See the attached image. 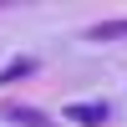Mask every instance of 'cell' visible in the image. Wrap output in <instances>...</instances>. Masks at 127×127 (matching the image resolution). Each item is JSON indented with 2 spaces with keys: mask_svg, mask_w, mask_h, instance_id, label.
I'll return each instance as SVG.
<instances>
[{
  "mask_svg": "<svg viewBox=\"0 0 127 127\" xmlns=\"http://www.w3.org/2000/svg\"><path fill=\"white\" fill-rule=\"evenodd\" d=\"M0 117L15 122V127H51V117H46L41 107H20V102H5V107H0Z\"/></svg>",
  "mask_w": 127,
  "mask_h": 127,
  "instance_id": "1",
  "label": "cell"
},
{
  "mask_svg": "<svg viewBox=\"0 0 127 127\" xmlns=\"http://www.w3.org/2000/svg\"><path fill=\"white\" fill-rule=\"evenodd\" d=\"M66 117L81 122V127H97V122H107V102H81V107H66Z\"/></svg>",
  "mask_w": 127,
  "mask_h": 127,
  "instance_id": "2",
  "label": "cell"
},
{
  "mask_svg": "<svg viewBox=\"0 0 127 127\" xmlns=\"http://www.w3.org/2000/svg\"><path fill=\"white\" fill-rule=\"evenodd\" d=\"M26 76H36V56H15L5 71H0V87H10V81H26Z\"/></svg>",
  "mask_w": 127,
  "mask_h": 127,
  "instance_id": "3",
  "label": "cell"
},
{
  "mask_svg": "<svg viewBox=\"0 0 127 127\" xmlns=\"http://www.w3.org/2000/svg\"><path fill=\"white\" fill-rule=\"evenodd\" d=\"M122 36H127V20H102L87 31V41H122Z\"/></svg>",
  "mask_w": 127,
  "mask_h": 127,
  "instance_id": "4",
  "label": "cell"
}]
</instances>
